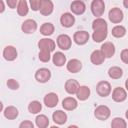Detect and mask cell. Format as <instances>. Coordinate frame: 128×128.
I'll return each instance as SVG.
<instances>
[{
    "instance_id": "6da1fadb",
    "label": "cell",
    "mask_w": 128,
    "mask_h": 128,
    "mask_svg": "<svg viewBox=\"0 0 128 128\" xmlns=\"http://www.w3.org/2000/svg\"><path fill=\"white\" fill-rule=\"evenodd\" d=\"M110 114H111V110L106 105H99L94 110V116L101 121L107 120L110 117Z\"/></svg>"
},
{
    "instance_id": "7a4b0ae2",
    "label": "cell",
    "mask_w": 128,
    "mask_h": 128,
    "mask_svg": "<svg viewBox=\"0 0 128 128\" xmlns=\"http://www.w3.org/2000/svg\"><path fill=\"white\" fill-rule=\"evenodd\" d=\"M105 11V3L103 0H93L91 2V12L97 18L102 16Z\"/></svg>"
},
{
    "instance_id": "3957f363",
    "label": "cell",
    "mask_w": 128,
    "mask_h": 128,
    "mask_svg": "<svg viewBox=\"0 0 128 128\" xmlns=\"http://www.w3.org/2000/svg\"><path fill=\"white\" fill-rule=\"evenodd\" d=\"M96 91H97L99 96L107 97L111 93V85L107 81H100L96 85Z\"/></svg>"
},
{
    "instance_id": "277c9868",
    "label": "cell",
    "mask_w": 128,
    "mask_h": 128,
    "mask_svg": "<svg viewBox=\"0 0 128 128\" xmlns=\"http://www.w3.org/2000/svg\"><path fill=\"white\" fill-rule=\"evenodd\" d=\"M123 17H124V14H123V11L120 9V8H112L109 13H108V18L109 20L114 23V24H118L120 23L122 20H123Z\"/></svg>"
},
{
    "instance_id": "5b68a950",
    "label": "cell",
    "mask_w": 128,
    "mask_h": 128,
    "mask_svg": "<svg viewBox=\"0 0 128 128\" xmlns=\"http://www.w3.org/2000/svg\"><path fill=\"white\" fill-rule=\"evenodd\" d=\"M51 78V72L48 68H40L35 72V79L40 83H46Z\"/></svg>"
},
{
    "instance_id": "8992f818",
    "label": "cell",
    "mask_w": 128,
    "mask_h": 128,
    "mask_svg": "<svg viewBox=\"0 0 128 128\" xmlns=\"http://www.w3.org/2000/svg\"><path fill=\"white\" fill-rule=\"evenodd\" d=\"M57 46L61 49V50H68L71 47L72 44V40L70 38V36H68L67 34H61L57 37Z\"/></svg>"
},
{
    "instance_id": "52a82bcc",
    "label": "cell",
    "mask_w": 128,
    "mask_h": 128,
    "mask_svg": "<svg viewBox=\"0 0 128 128\" xmlns=\"http://www.w3.org/2000/svg\"><path fill=\"white\" fill-rule=\"evenodd\" d=\"M38 47L40 50H47V51H54L56 44L55 42L50 38H42L38 41Z\"/></svg>"
},
{
    "instance_id": "ba28073f",
    "label": "cell",
    "mask_w": 128,
    "mask_h": 128,
    "mask_svg": "<svg viewBox=\"0 0 128 128\" xmlns=\"http://www.w3.org/2000/svg\"><path fill=\"white\" fill-rule=\"evenodd\" d=\"M89 37H90L89 33L87 31L82 30V31H77V32L74 33L73 40L77 45H84V44H86L88 42Z\"/></svg>"
},
{
    "instance_id": "9c48e42d",
    "label": "cell",
    "mask_w": 128,
    "mask_h": 128,
    "mask_svg": "<svg viewBox=\"0 0 128 128\" xmlns=\"http://www.w3.org/2000/svg\"><path fill=\"white\" fill-rule=\"evenodd\" d=\"M54 10V4L51 0H41L40 4V14L43 16H48L50 15Z\"/></svg>"
},
{
    "instance_id": "30bf717a",
    "label": "cell",
    "mask_w": 128,
    "mask_h": 128,
    "mask_svg": "<svg viewBox=\"0 0 128 128\" xmlns=\"http://www.w3.org/2000/svg\"><path fill=\"white\" fill-rule=\"evenodd\" d=\"M21 29L24 33L26 34H32L36 31L37 29V23L35 20L33 19H26L22 25H21Z\"/></svg>"
},
{
    "instance_id": "8fae6325",
    "label": "cell",
    "mask_w": 128,
    "mask_h": 128,
    "mask_svg": "<svg viewBox=\"0 0 128 128\" xmlns=\"http://www.w3.org/2000/svg\"><path fill=\"white\" fill-rule=\"evenodd\" d=\"M70 9L72 11L73 14H76V15H82L85 10H86V5L83 1L81 0H75L71 3L70 5Z\"/></svg>"
},
{
    "instance_id": "7c38bea8",
    "label": "cell",
    "mask_w": 128,
    "mask_h": 128,
    "mask_svg": "<svg viewBox=\"0 0 128 128\" xmlns=\"http://www.w3.org/2000/svg\"><path fill=\"white\" fill-rule=\"evenodd\" d=\"M43 101H44V104L46 105V107H48V108H53V107H55V106L58 104L59 97H58V95H57L56 93L50 92V93H48V94H46V95L44 96Z\"/></svg>"
},
{
    "instance_id": "4fadbf2b",
    "label": "cell",
    "mask_w": 128,
    "mask_h": 128,
    "mask_svg": "<svg viewBox=\"0 0 128 128\" xmlns=\"http://www.w3.org/2000/svg\"><path fill=\"white\" fill-rule=\"evenodd\" d=\"M127 98V92L122 87H116L112 92V99L115 102H123Z\"/></svg>"
},
{
    "instance_id": "5bb4252c",
    "label": "cell",
    "mask_w": 128,
    "mask_h": 128,
    "mask_svg": "<svg viewBox=\"0 0 128 128\" xmlns=\"http://www.w3.org/2000/svg\"><path fill=\"white\" fill-rule=\"evenodd\" d=\"M60 23H61V25L63 27L70 28L75 23V17L72 15V13H69V12L63 13L61 15V17H60Z\"/></svg>"
},
{
    "instance_id": "9a60e30c",
    "label": "cell",
    "mask_w": 128,
    "mask_h": 128,
    "mask_svg": "<svg viewBox=\"0 0 128 128\" xmlns=\"http://www.w3.org/2000/svg\"><path fill=\"white\" fill-rule=\"evenodd\" d=\"M3 57L7 61H14L17 58V50L14 46L8 45L3 49Z\"/></svg>"
},
{
    "instance_id": "2e32d148",
    "label": "cell",
    "mask_w": 128,
    "mask_h": 128,
    "mask_svg": "<svg viewBox=\"0 0 128 128\" xmlns=\"http://www.w3.org/2000/svg\"><path fill=\"white\" fill-rule=\"evenodd\" d=\"M106 57L104 55V53L100 50H94L91 55H90V60L94 65H101L104 61H105Z\"/></svg>"
},
{
    "instance_id": "e0dca14e",
    "label": "cell",
    "mask_w": 128,
    "mask_h": 128,
    "mask_svg": "<svg viewBox=\"0 0 128 128\" xmlns=\"http://www.w3.org/2000/svg\"><path fill=\"white\" fill-rule=\"evenodd\" d=\"M66 68L71 73H77L82 69V63H81L80 60L74 58V59H71V60H69L67 62Z\"/></svg>"
},
{
    "instance_id": "ac0fdd59",
    "label": "cell",
    "mask_w": 128,
    "mask_h": 128,
    "mask_svg": "<svg viewBox=\"0 0 128 128\" xmlns=\"http://www.w3.org/2000/svg\"><path fill=\"white\" fill-rule=\"evenodd\" d=\"M79 86H80L79 82L75 79H68L65 82V90L68 94H71V95L76 94Z\"/></svg>"
},
{
    "instance_id": "d6986e66",
    "label": "cell",
    "mask_w": 128,
    "mask_h": 128,
    "mask_svg": "<svg viewBox=\"0 0 128 128\" xmlns=\"http://www.w3.org/2000/svg\"><path fill=\"white\" fill-rule=\"evenodd\" d=\"M76 96H77V99L80 101L87 100L90 96V88L85 85H80L76 92Z\"/></svg>"
},
{
    "instance_id": "ffe728a7",
    "label": "cell",
    "mask_w": 128,
    "mask_h": 128,
    "mask_svg": "<svg viewBox=\"0 0 128 128\" xmlns=\"http://www.w3.org/2000/svg\"><path fill=\"white\" fill-rule=\"evenodd\" d=\"M78 106V102L73 97H66L62 101V107L67 111H72L76 109Z\"/></svg>"
},
{
    "instance_id": "44dd1931",
    "label": "cell",
    "mask_w": 128,
    "mask_h": 128,
    "mask_svg": "<svg viewBox=\"0 0 128 128\" xmlns=\"http://www.w3.org/2000/svg\"><path fill=\"white\" fill-rule=\"evenodd\" d=\"M53 121L58 125H63L67 121V114L62 110H56L52 114Z\"/></svg>"
},
{
    "instance_id": "7402d4cb",
    "label": "cell",
    "mask_w": 128,
    "mask_h": 128,
    "mask_svg": "<svg viewBox=\"0 0 128 128\" xmlns=\"http://www.w3.org/2000/svg\"><path fill=\"white\" fill-rule=\"evenodd\" d=\"M101 51L104 53L106 58H111L115 54V46L112 42H105L101 46Z\"/></svg>"
},
{
    "instance_id": "603a6c76",
    "label": "cell",
    "mask_w": 128,
    "mask_h": 128,
    "mask_svg": "<svg viewBox=\"0 0 128 128\" xmlns=\"http://www.w3.org/2000/svg\"><path fill=\"white\" fill-rule=\"evenodd\" d=\"M3 114H4V117L7 118L8 120H14L18 117L19 112L15 106H8L3 110Z\"/></svg>"
},
{
    "instance_id": "cb8c5ba5",
    "label": "cell",
    "mask_w": 128,
    "mask_h": 128,
    "mask_svg": "<svg viewBox=\"0 0 128 128\" xmlns=\"http://www.w3.org/2000/svg\"><path fill=\"white\" fill-rule=\"evenodd\" d=\"M52 61L55 66L61 67L64 64H66V56L62 52H55L54 55L52 56Z\"/></svg>"
},
{
    "instance_id": "d4e9b609",
    "label": "cell",
    "mask_w": 128,
    "mask_h": 128,
    "mask_svg": "<svg viewBox=\"0 0 128 128\" xmlns=\"http://www.w3.org/2000/svg\"><path fill=\"white\" fill-rule=\"evenodd\" d=\"M107 37V29H101V30H95L92 34V39L99 43V42H102L106 39Z\"/></svg>"
},
{
    "instance_id": "484cf974",
    "label": "cell",
    "mask_w": 128,
    "mask_h": 128,
    "mask_svg": "<svg viewBox=\"0 0 128 128\" xmlns=\"http://www.w3.org/2000/svg\"><path fill=\"white\" fill-rule=\"evenodd\" d=\"M54 30H55V28H54V25L52 24V23H43L42 25H41V27H40V33L42 34V35H44V36H50V35H52L53 34V32H54Z\"/></svg>"
},
{
    "instance_id": "4316f807",
    "label": "cell",
    "mask_w": 128,
    "mask_h": 128,
    "mask_svg": "<svg viewBox=\"0 0 128 128\" xmlns=\"http://www.w3.org/2000/svg\"><path fill=\"white\" fill-rule=\"evenodd\" d=\"M108 75L112 79H119L123 75V70L118 66H112L108 70Z\"/></svg>"
},
{
    "instance_id": "83f0119b",
    "label": "cell",
    "mask_w": 128,
    "mask_h": 128,
    "mask_svg": "<svg viewBox=\"0 0 128 128\" xmlns=\"http://www.w3.org/2000/svg\"><path fill=\"white\" fill-rule=\"evenodd\" d=\"M29 8H28V3L26 0H19L18 6H17V13L19 16H26L28 14Z\"/></svg>"
},
{
    "instance_id": "f1b7e54d",
    "label": "cell",
    "mask_w": 128,
    "mask_h": 128,
    "mask_svg": "<svg viewBox=\"0 0 128 128\" xmlns=\"http://www.w3.org/2000/svg\"><path fill=\"white\" fill-rule=\"evenodd\" d=\"M35 123H36V126L39 128H46L49 125V119L46 115L40 114V115H37L35 119Z\"/></svg>"
},
{
    "instance_id": "f546056e",
    "label": "cell",
    "mask_w": 128,
    "mask_h": 128,
    "mask_svg": "<svg viewBox=\"0 0 128 128\" xmlns=\"http://www.w3.org/2000/svg\"><path fill=\"white\" fill-rule=\"evenodd\" d=\"M41 110H42V104L37 100L31 101L28 105V111L31 114H38Z\"/></svg>"
},
{
    "instance_id": "4dcf8cb0",
    "label": "cell",
    "mask_w": 128,
    "mask_h": 128,
    "mask_svg": "<svg viewBox=\"0 0 128 128\" xmlns=\"http://www.w3.org/2000/svg\"><path fill=\"white\" fill-rule=\"evenodd\" d=\"M92 29L95 30H101V29H107V23L103 18H96L92 22Z\"/></svg>"
},
{
    "instance_id": "1f68e13d",
    "label": "cell",
    "mask_w": 128,
    "mask_h": 128,
    "mask_svg": "<svg viewBox=\"0 0 128 128\" xmlns=\"http://www.w3.org/2000/svg\"><path fill=\"white\" fill-rule=\"evenodd\" d=\"M111 33L115 38H122L126 34V28L122 25H117L112 28Z\"/></svg>"
},
{
    "instance_id": "d6a6232c",
    "label": "cell",
    "mask_w": 128,
    "mask_h": 128,
    "mask_svg": "<svg viewBox=\"0 0 128 128\" xmlns=\"http://www.w3.org/2000/svg\"><path fill=\"white\" fill-rule=\"evenodd\" d=\"M111 127H113V128H126L127 123L123 118L115 117L111 122Z\"/></svg>"
},
{
    "instance_id": "836d02e7",
    "label": "cell",
    "mask_w": 128,
    "mask_h": 128,
    "mask_svg": "<svg viewBox=\"0 0 128 128\" xmlns=\"http://www.w3.org/2000/svg\"><path fill=\"white\" fill-rule=\"evenodd\" d=\"M38 58L41 62H49L51 56H50V51H47V50H40L39 54H38Z\"/></svg>"
},
{
    "instance_id": "e575fe53",
    "label": "cell",
    "mask_w": 128,
    "mask_h": 128,
    "mask_svg": "<svg viewBox=\"0 0 128 128\" xmlns=\"http://www.w3.org/2000/svg\"><path fill=\"white\" fill-rule=\"evenodd\" d=\"M7 86L11 90H17V89H19V83L15 79H12V78L7 80Z\"/></svg>"
},
{
    "instance_id": "d590c367",
    "label": "cell",
    "mask_w": 128,
    "mask_h": 128,
    "mask_svg": "<svg viewBox=\"0 0 128 128\" xmlns=\"http://www.w3.org/2000/svg\"><path fill=\"white\" fill-rule=\"evenodd\" d=\"M29 4L33 11H38L40 9L41 0H29Z\"/></svg>"
},
{
    "instance_id": "8d00e7d4",
    "label": "cell",
    "mask_w": 128,
    "mask_h": 128,
    "mask_svg": "<svg viewBox=\"0 0 128 128\" xmlns=\"http://www.w3.org/2000/svg\"><path fill=\"white\" fill-rule=\"evenodd\" d=\"M120 57H121V60H122L125 64H128V49H123V50L121 51Z\"/></svg>"
},
{
    "instance_id": "74e56055",
    "label": "cell",
    "mask_w": 128,
    "mask_h": 128,
    "mask_svg": "<svg viewBox=\"0 0 128 128\" xmlns=\"http://www.w3.org/2000/svg\"><path fill=\"white\" fill-rule=\"evenodd\" d=\"M19 127L20 128H33L34 124L29 120H25V121H23V122H21L19 124Z\"/></svg>"
},
{
    "instance_id": "f35d334b",
    "label": "cell",
    "mask_w": 128,
    "mask_h": 128,
    "mask_svg": "<svg viewBox=\"0 0 128 128\" xmlns=\"http://www.w3.org/2000/svg\"><path fill=\"white\" fill-rule=\"evenodd\" d=\"M18 3H19V0H6V4L9 8L11 9H15L17 8L18 6Z\"/></svg>"
},
{
    "instance_id": "ab89813d",
    "label": "cell",
    "mask_w": 128,
    "mask_h": 128,
    "mask_svg": "<svg viewBox=\"0 0 128 128\" xmlns=\"http://www.w3.org/2000/svg\"><path fill=\"white\" fill-rule=\"evenodd\" d=\"M0 2H1V10H0V12H1V13H3V12H4V9H5V8H4V1H3V0H1Z\"/></svg>"
},
{
    "instance_id": "60d3db41",
    "label": "cell",
    "mask_w": 128,
    "mask_h": 128,
    "mask_svg": "<svg viewBox=\"0 0 128 128\" xmlns=\"http://www.w3.org/2000/svg\"><path fill=\"white\" fill-rule=\"evenodd\" d=\"M123 5H124L125 8L128 9V0H123Z\"/></svg>"
},
{
    "instance_id": "b9f144b4",
    "label": "cell",
    "mask_w": 128,
    "mask_h": 128,
    "mask_svg": "<svg viewBox=\"0 0 128 128\" xmlns=\"http://www.w3.org/2000/svg\"><path fill=\"white\" fill-rule=\"evenodd\" d=\"M125 88H126V90L128 91V78H127L126 81H125Z\"/></svg>"
},
{
    "instance_id": "7bdbcfd3",
    "label": "cell",
    "mask_w": 128,
    "mask_h": 128,
    "mask_svg": "<svg viewBox=\"0 0 128 128\" xmlns=\"http://www.w3.org/2000/svg\"><path fill=\"white\" fill-rule=\"evenodd\" d=\"M125 117H126V119L128 120V109H127V111H126V113H125Z\"/></svg>"
}]
</instances>
